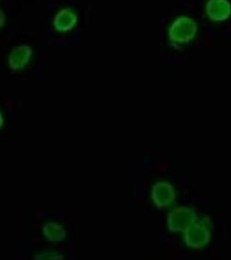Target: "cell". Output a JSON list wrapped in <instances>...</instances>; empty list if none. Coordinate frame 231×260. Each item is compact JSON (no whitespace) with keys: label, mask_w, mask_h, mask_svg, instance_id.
<instances>
[{"label":"cell","mask_w":231,"mask_h":260,"mask_svg":"<svg viewBox=\"0 0 231 260\" xmlns=\"http://www.w3.org/2000/svg\"><path fill=\"white\" fill-rule=\"evenodd\" d=\"M197 32L196 21L187 16H180L173 21L169 27V39L177 44H188L195 39Z\"/></svg>","instance_id":"obj_1"},{"label":"cell","mask_w":231,"mask_h":260,"mask_svg":"<svg viewBox=\"0 0 231 260\" xmlns=\"http://www.w3.org/2000/svg\"><path fill=\"white\" fill-rule=\"evenodd\" d=\"M77 24V16L70 8H64L54 16L52 25L57 32L65 33L74 29Z\"/></svg>","instance_id":"obj_3"},{"label":"cell","mask_w":231,"mask_h":260,"mask_svg":"<svg viewBox=\"0 0 231 260\" xmlns=\"http://www.w3.org/2000/svg\"><path fill=\"white\" fill-rule=\"evenodd\" d=\"M205 11L211 21L220 23L230 18L231 4L228 0H209Z\"/></svg>","instance_id":"obj_2"},{"label":"cell","mask_w":231,"mask_h":260,"mask_svg":"<svg viewBox=\"0 0 231 260\" xmlns=\"http://www.w3.org/2000/svg\"><path fill=\"white\" fill-rule=\"evenodd\" d=\"M33 50L31 46L21 45L12 49L8 56V63L13 70L24 68L30 62L33 56Z\"/></svg>","instance_id":"obj_4"},{"label":"cell","mask_w":231,"mask_h":260,"mask_svg":"<svg viewBox=\"0 0 231 260\" xmlns=\"http://www.w3.org/2000/svg\"><path fill=\"white\" fill-rule=\"evenodd\" d=\"M6 14L3 10L0 8V29H2L6 25Z\"/></svg>","instance_id":"obj_5"}]
</instances>
